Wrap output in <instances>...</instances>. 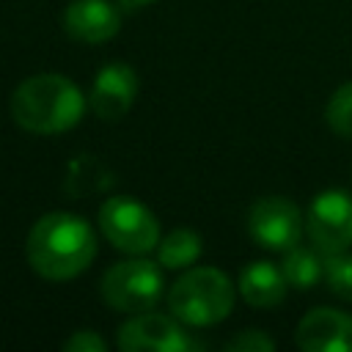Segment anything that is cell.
Instances as JSON below:
<instances>
[{
  "label": "cell",
  "mask_w": 352,
  "mask_h": 352,
  "mask_svg": "<svg viewBox=\"0 0 352 352\" xmlns=\"http://www.w3.org/2000/svg\"><path fill=\"white\" fill-rule=\"evenodd\" d=\"M25 256L33 272L47 280H72L82 275L96 256V231L72 212H47L28 234Z\"/></svg>",
  "instance_id": "obj_1"
},
{
  "label": "cell",
  "mask_w": 352,
  "mask_h": 352,
  "mask_svg": "<svg viewBox=\"0 0 352 352\" xmlns=\"http://www.w3.org/2000/svg\"><path fill=\"white\" fill-rule=\"evenodd\" d=\"M8 110L25 132L60 135L82 121L85 96L63 74H33L14 88Z\"/></svg>",
  "instance_id": "obj_2"
},
{
  "label": "cell",
  "mask_w": 352,
  "mask_h": 352,
  "mask_svg": "<svg viewBox=\"0 0 352 352\" xmlns=\"http://www.w3.org/2000/svg\"><path fill=\"white\" fill-rule=\"evenodd\" d=\"M170 314L190 327L223 322L234 308V286L217 267H187L168 292Z\"/></svg>",
  "instance_id": "obj_3"
},
{
  "label": "cell",
  "mask_w": 352,
  "mask_h": 352,
  "mask_svg": "<svg viewBox=\"0 0 352 352\" xmlns=\"http://www.w3.org/2000/svg\"><path fill=\"white\" fill-rule=\"evenodd\" d=\"M99 292L113 311H121V314L151 311L165 292L162 267L160 261H148V258L118 261L104 272Z\"/></svg>",
  "instance_id": "obj_4"
},
{
  "label": "cell",
  "mask_w": 352,
  "mask_h": 352,
  "mask_svg": "<svg viewBox=\"0 0 352 352\" xmlns=\"http://www.w3.org/2000/svg\"><path fill=\"white\" fill-rule=\"evenodd\" d=\"M99 231L104 239L129 256H143L157 250L160 223L148 206L135 201L132 195H113L99 209Z\"/></svg>",
  "instance_id": "obj_5"
},
{
  "label": "cell",
  "mask_w": 352,
  "mask_h": 352,
  "mask_svg": "<svg viewBox=\"0 0 352 352\" xmlns=\"http://www.w3.org/2000/svg\"><path fill=\"white\" fill-rule=\"evenodd\" d=\"M305 234L322 256L344 253L352 245V195L344 190L319 192L308 206Z\"/></svg>",
  "instance_id": "obj_6"
},
{
  "label": "cell",
  "mask_w": 352,
  "mask_h": 352,
  "mask_svg": "<svg viewBox=\"0 0 352 352\" xmlns=\"http://www.w3.org/2000/svg\"><path fill=\"white\" fill-rule=\"evenodd\" d=\"M302 212L294 201L283 195H264L258 198L248 212V231L250 236L275 253H286L294 245H300L302 236Z\"/></svg>",
  "instance_id": "obj_7"
},
{
  "label": "cell",
  "mask_w": 352,
  "mask_h": 352,
  "mask_svg": "<svg viewBox=\"0 0 352 352\" xmlns=\"http://www.w3.org/2000/svg\"><path fill=\"white\" fill-rule=\"evenodd\" d=\"M116 344L124 352H184L195 346L176 316L157 311L132 314V319L118 327Z\"/></svg>",
  "instance_id": "obj_8"
},
{
  "label": "cell",
  "mask_w": 352,
  "mask_h": 352,
  "mask_svg": "<svg viewBox=\"0 0 352 352\" xmlns=\"http://www.w3.org/2000/svg\"><path fill=\"white\" fill-rule=\"evenodd\" d=\"M138 96V74L129 63H107L96 72L88 104L102 121H118L129 113Z\"/></svg>",
  "instance_id": "obj_9"
},
{
  "label": "cell",
  "mask_w": 352,
  "mask_h": 352,
  "mask_svg": "<svg viewBox=\"0 0 352 352\" xmlns=\"http://www.w3.org/2000/svg\"><path fill=\"white\" fill-rule=\"evenodd\" d=\"M294 341L305 352H352V316L336 308H314L300 319Z\"/></svg>",
  "instance_id": "obj_10"
},
{
  "label": "cell",
  "mask_w": 352,
  "mask_h": 352,
  "mask_svg": "<svg viewBox=\"0 0 352 352\" xmlns=\"http://www.w3.org/2000/svg\"><path fill=\"white\" fill-rule=\"evenodd\" d=\"M63 28L74 41L102 44L121 30V14L110 0H72L63 14Z\"/></svg>",
  "instance_id": "obj_11"
},
{
  "label": "cell",
  "mask_w": 352,
  "mask_h": 352,
  "mask_svg": "<svg viewBox=\"0 0 352 352\" xmlns=\"http://www.w3.org/2000/svg\"><path fill=\"white\" fill-rule=\"evenodd\" d=\"M286 278L283 270L272 261H250L239 272V292L248 305L253 308H275L286 297Z\"/></svg>",
  "instance_id": "obj_12"
},
{
  "label": "cell",
  "mask_w": 352,
  "mask_h": 352,
  "mask_svg": "<svg viewBox=\"0 0 352 352\" xmlns=\"http://www.w3.org/2000/svg\"><path fill=\"white\" fill-rule=\"evenodd\" d=\"M204 245L201 236L190 228H176L170 234H165V239L157 242V261L165 270H187L198 261Z\"/></svg>",
  "instance_id": "obj_13"
},
{
  "label": "cell",
  "mask_w": 352,
  "mask_h": 352,
  "mask_svg": "<svg viewBox=\"0 0 352 352\" xmlns=\"http://www.w3.org/2000/svg\"><path fill=\"white\" fill-rule=\"evenodd\" d=\"M280 270L292 289H311L324 275V258L316 248L294 245L292 250H286Z\"/></svg>",
  "instance_id": "obj_14"
},
{
  "label": "cell",
  "mask_w": 352,
  "mask_h": 352,
  "mask_svg": "<svg viewBox=\"0 0 352 352\" xmlns=\"http://www.w3.org/2000/svg\"><path fill=\"white\" fill-rule=\"evenodd\" d=\"M324 118L336 135L352 140V80L336 88V94L324 107Z\"/></svg>",
  "instance_id": "obj_15"
},
{
  "label": "cell",
  "mask_w": 352,
  "mask_h": 352,
  "mask_svg": "<svg viewBox=\"0 0 352 352\" xmlns=\"http://www.w3.org/2000/svg\"><path fill=\"white\" fill-rule=\"evenodd\" d=\"M324 280L333 294L352 302V253L324 256Z\"/></svg>",
  "instance_id": "obj_16"
},
{
  "label": "cell",
  "mask_w": 352,
  "mask_h": 352,
  "mask_svg": "<svg viewBox=\"0 0 352 352\" xmlns=\"http://www.w3.org/2000/svg\"><path fill=\"white\" fill-rule=\"evenodd\" d=\"M223 349H228V352H270V349H275V341L261 330H242L239 336L228 338Z\"/></svg>",
  "instance_id": "obj_17"
},
{
  "label": "cell",
  "mask_w": 352,
  "mask_h": 352,
  "mask_svg": "<svg viewBox=\"0 0 352 352\" xmlns=\"http://www.w3.org/2000/svg\"><path fill=\"white\" fill-rule=\"evenodd\" d=\"M63 349L66 352H104L107 341L94 330H77L63 341Z\"/></svg>",
  "instance_id": "obj_18"
},
{
  "label": "cell",
  "mask_w": 352,
  "mask_h": 352,
  "mask_svg": "<svg viewBox=\"0 0 352 352\" xmlns=\"http://www.w3.org/2000/svg\"><path fill=\"white\" fill-rule=\"evenodd\" d=\"M118 3H121V8L135 11V8H143V6H148V3H154V0H118Z\"/></svg>",
  "instance_id": "obj_19"
}]
</instances>
